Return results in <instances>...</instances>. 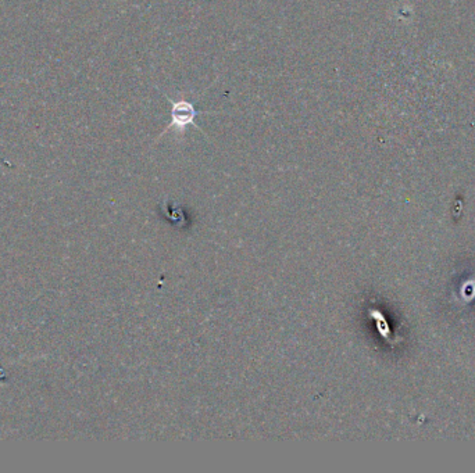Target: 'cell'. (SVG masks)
I'll list each match as a JSON object with an SVG mask.
<instances>
[{
  "label": "cell",
  "instance_id": "cell-1",
  "mask_svg": "<svg viewBox=\"0 0 475 473\" xmlns=\"http://www.w3.org/2000/svg\"><path fill=\"white\" fill-rule=\"evenodd\" d=\"M198 115V111L195 110V107L183 100L178 103H172V111H171V127H178V128H185L187 125H189L195 117Z\"/></svg>",
  "mask_w": 475,
  "mask_h": 473
}]
</instances>
